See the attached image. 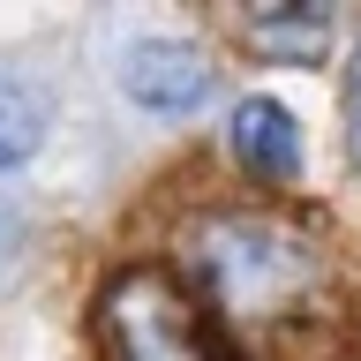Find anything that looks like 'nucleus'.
<instances>
[{
	"instance_id": "1",
	"label": "nucleus",
	"mask_w": 361,
	"mask_h": 361,
	"mask_svg": "<svg viewBox=\"0 0 361 361\" xmlns=\"http://www.w3.org/2000/svg\"><path fill=\"white\" fill-rule=\"evenodd\" d=\"M106 361H233L219 324L173 271H121L106 286Z\"/></svg>"
},
{
	"instance_id": "2",
	"label": "nucleus",
	"mask_w": 361,
	"mask_h": 361,
	"mask_svg": "<svg viewBox=\"0 0 361 361\" xmlns=\"http://www.w3.org/2000/svg\"><path fill=\"white\" fill-rule=\"evenodd\" d=\"M113 83H121L128 106L158 113V121H188L211 98V61L196 45H180V38H135V45H121Z\"/></svg>"
},
{
	"instance_id": "3",
	"label": "nucleus",
	"mask_w": 361,
	"mask_h": 361,
	"mask_svg": "<svg viewBox=\"0 0 361 361\" xmlns=\"http://www.w3.org/2000/svg\"><path fill=\"white\" fill-rule=\"evenodd\" d=\"M203 264H211L219 301H233V309H264V301L286 293V286H271V279H264V264L301 271V248H293L286 233H271V226H219L211 248H203Z\"/></svg>"
},
{
	"instance_id": "4",
	"label": "nucleus",
	"mask_w": 361,
	"mask_h": 361,
	"mask_svg": "<svg viewBox=\"0 0 361 361\" xmlns=\"http://www.w3.org/2000/svg\"><path fill=\"white\" fill-rule=\"evenodd\" d=\"M226 143L256 180H293L301 173V121H293L279 98H241L233 121H226Z\"/></svg>"
},
{
	"instance_id": "5",
	"label": "nucleus",
	"mask_w": 361,
	"mask_h": 361,
	"mask_svg": "<svg viewBox=\"0 0 361 361\" xmlns=\"http://www.w3.org/2000/svg\"><path fill=\"white\" fill-rule=\"evenodd\" d=\"M45 121H53L45 90L30 83L23 68H0V173H16V166H30V158H38Z\"/></svg>"
},
{
	"instance_id": "6",
	"label": "nucleus",
	"mask_w": 361,
	"mask_h": 361,
	"mask_svg": "<svg viewBox=\"0 0 361 361\" xmlns=\"http://www.w3.org/2000/svg\"><path fill=\"white\" fill-rule=\"evenodd\" d=\"M248 38L264 45V53H286V61H301V53H316V45L331 38V16L324 8H286V16H248Z\"/></svg>"
},
{
	"instance_id": "7",
	"label": "nucleus",
	"mask_w": 361,
	"mask_h": 361,
	"mask_svg": "<svg viewBox=\"0 0 361 361\" xmlns=\"http://www.w3.org/2000/svg\"><path fill=\"white\" fill-rule=\"evenodd\" d=\"M346 151L361 166V45H354V68H346Z\"/></svg>"
}]
</instances>
